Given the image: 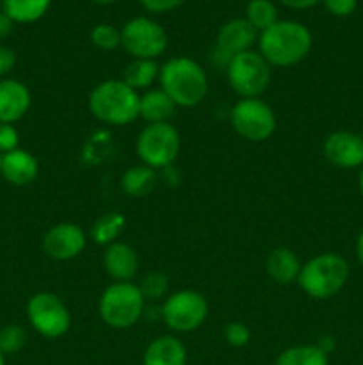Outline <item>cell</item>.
Masks as SVG:
<instances>
[{
  "instance_id": "6da1fadb",
  "label": "cell",
  "mask_w": 363,
  "mask_h": 365,
  "mask_svg": "<svg viewBox=\"0 0 363 365\" xmlns=\"http://www.w3.org/2000/svg\"><path fill=\"white\" fill-rule=\"evenodd\" d=\"M258 52L270 66L288 68L301 63L313 45L312 32L294 20H278L258 34Z\"/></svg>"
},
{
  "instance_id": "7a4b0ae2",
  "label": "cell",
  "mask_w": 363,
  "mask_h": 365,
  "mask_svg": "<svg viewBox=\"0 0 363 365\" xmlns=\"http://www.w3.org/2000/svg\"><path fill=\"white\" fill-rule=\"evenodd\" d=\"M160 89L178 107H194L209 93V78L199 63L191 57H173L160 66Z\"/></svg>"
},
{
  "instance_id": "3957f363",
  "label": "cell",
  "mask_w": 363,
  "mask_h": 365,
  "mask_svg": "<svg viewBox=\"0 0 363 365\" xmlns=\"http://www.w3.org/2000/svg\"><path fill=\"white\" fill-rule=\"evenodd\" d=\"M141 96L120 78H109L96 86L89 95V110L107 125H128L139 118Z\"/></svg>"
},
{
  "instance_id": "277c9868",
  "label": "cell",
  "mask_w": 363,
  "mask_h": 365,
  "mask_svg": "<svg viewBox=\"0 0 363 365\" xmlns=\"http://www.w3.org/2000/svg\"><path fill=\"white\" fill-rule=\"evenodd\" d=\"M349 262L338 253H320L301 266L298 284L313 299H330L345 287Z\"/></svg>"
},
{
  "instance_id": "5b68a950",
  "label": "cell",
  "mask_w": 363,
  "mask_h": 365,
  "mask_svg": "<svg viewBox=\"0 0 363 365\" xmlns=\"http://www.w3.org/2000/svg\"><path fill=\"white\" fill-rule=\"evenodd\" d=\"M144 296L132 282H116L102 292L98 312L103 323L114 330L132 328L144 312Z\"/></svg>"
},
{
  "instance_id": "8992f818",
  "label": "cell",
  "mask_w": 363,
  "mask_h": 365,
  "mask_svg": "<svg viewBox=\"0 0 363 365\" xmlns=\"http://www.w3.org/2000/svg\"><path fill=\"white\" fill-rule=\"evenodd\" d=\"M270 64L255 50L238 53L224 68L231 89L241 98H260L267 91L273 77Z\"/></svg>"
},
{
  "instance_id": "52a82bcc",
  "label": "cell",
  "mask_w": 363,
  "mask_h": 365,
  "mask_svg": "<svg viewBox=\"0 0 363 365\" xmlns=\"http://www.w3.org/2000/svg\"><path fill=\"white\" fill-rule=\"evenodd\" d=\"M180 146V134L171 123L146 125L135 141L139 159L153 170H167L177 160Z\"/></svg>"
},
{
  "instance_id": "ba28073f",
  "label": "cell",
  "mask_w": 363,
  "mask_h": 365,
  "mask_svg": "<svg viewBox=\"0 0 363 365\" xmlns=\"http://www.w3.org/2000/svg\"><path fill=\"white\" fill-rule=\"evenodd\" d=\"M121 46L132 59H153L167 48V32L159 21L148 16H135L121 29Z\"/></svg>"
},
{
  "instance_id": "9c48e42d",
  "label": "cell",
  "mask_w": 363,
  "mask_h": 365,
  "mask_svg": "<svg viewBox=\"0 0 363 365\" xmlns=\"http://www.w3.org/2000/svg\"><path fill=\"white\" fill-rule=\"evenodd\" d=\"M233 130L253 143L267 141L276 130V116L260 98H241L230 110Z\"/></svg>"
},
{
  "instance_id": "30bf717a",
  "label": "cell",
  "mask_w": 363,
  "mask_h": 365,
  "mask_svg": "<svg viewBox=\"0 0 363 365\" xmlns=\"http://www.w3.org/2000/svg\"><path fill=\"white\" fill-rule=\"evenodd\" d=\"M27 319L31 327L46 339L63 337L71 324L70 310L53 292H38L28 299Z\"/></svg>"
},
{
  "instance_id": "8fae6325",
  "label": "cell",
  "mask_w": 363,
  "mask_h": 365,
  "mask_svg": "<svg viewBox=\"0 0 363 365\" xmlns=\"http://www.w3.org/2000/svg\"><path fill=\"white\" fill-rule=\"evenodd\" d=\"M160 314L169 330L189 334L205 323L209 316V303L205 296L196 291H178L164 302Z\"/></svg>"
},
{
  "instance_id": "7c38bea8",
  "label": "cell",
  "mask_w": 363,
  "mask_h": 365,
  "mask_svg": "<svg viewBox=\"0 0 363 365\" xmlns=\"http://www.w3.org/2000/svg\"><path fill=\"white\" fill-rule=\"evenodd\" d=\"M256 41H258V32L246 21V18H233V20L226 21L217 31L216 43H214V66L224 70L228 63L238 53L253 50V45Z\"/></svg>"
},
{
  "instance_id": "4fadbf2b",
  "label": "cell",
  "mask_w": 363,
  "mask_h": 365,
  "mask_svg": "<svg viewBox=\"0 0 363 365\" xmlns=\"http://www.w3.org/2000/svg\"><path fill=\"white\" fill-rule=\"evenodd\" d=\"M327 163L342 170H354L363 166V138L356 132H331L322 145Z\"/></svg>"
},
{
  "instance_id": "5bb4252c",
  "label": "cell",
  "mask_w": 363,
  "mask_h": 365,
  "mask_svg": "<svg viewBox=\"0 0 363 365\" xmlns=\"http://www.w3.org/2000/svg\"><path fill=\"white\" fill-rule=\"evenodd\" d=\"M85 234L78 225L59 223L50 228L43 237V250L52 260L77 259L85 248Z\"/></svg>"
},
{
  "instance_id": "9a60e30c",
  "label": "cell",
  "mask_w": 363,
  "mask_h": 365,
  "mask_svg": "<svg viewBox=\"0 0 363 365\" xmlns=\"http://www.w3.org/2000/svg\"><path fill=\"white\" fill-rule=\"evenodd\" d=\"M31 91L16 78L0 81V121L14 125L31 109Z\"/></svg>"
},
{
  "instance_id": "2e32d148",
  "label": "cell",
  "mask_w": 363,
  "mask_h": 365,
  "mask_svg": "<svg viewBox=\"0 0 363 365\" xmlns=\"http://www.w3.org/2000/svg\"><path fill=\"white\" fill-rule=\"evenodd\" d=\"M39 173V164L36 157L27 150L16 148L2 155L0 164V175L16 187H25L32 184Z\"/></svg>"
},
{
  "instance_id": "e0dca14e",
  "label": "cell",
  "mask_w": 363,
  "mask_h": 365,
  "mask_svg": "<svg viewBox=\"0 0 363 365\" xmlns=\"http://www.w3.org/2000/svg\"><path fill=\"white\" fill-rule=\"evenodd\" d=\"M105 273L116 282H132L137 274L139 257L135 250L127 242H112L103 252Z\"/></svg>"
},
{
  "instance_id": "ac0fdd59",
  "label": "cell",
  "mask_w": 363,
  "mask_h": 365,
  "mask_svg": "<svg viewBox=\"0 0 363 365\" xmlns=\"http://www.w3.org/2000/svg\"><path fill=\"white\" fill-rule=\"evenodd\" d=\"M187 349L180 339L173 335H160L152 341L142 356V365H185Z\"/></svg>"
},
{
  "instance_id": "d6986e66",
  "label": "cell",
  "mask_w": 363,
  "mask_h": 365,
  "mask_svg": "<svg viewBox=\"0 0 363 365\" xmlns=\"http://www.w3.org/2000/svg\"><path fill=\"white\" fill-rule=\"evenodd\" d=\"M301 266L298 255L288 248L273 250L265 260L267 274L280 285H290L298 282Z\"/></svg>"
},
{
  "instance_id": "ffe728a7",
  "label": "cell",
  "mask_w": 363,
  "mask_h": 365,
  "mask_svg": "<svg viewBox=\"0 0 363 365\" xmlns=\"http://www.w3.org/2000/svg\"><path fill=\"white\" fill-rule=\"evenodd\" d=\"M177 103L162 89H149L144 95H141L139 116L144 121H148V125L169 123V120L177 113Z\"/></svg>"
},
{
  "instance_id": "44dd1931",
  "label": "cell",
  "mask_w": 363,
  "mask_h": 365,
  "mask_svg": "<svg viewBox=\"0 0 363 365\" xmlns=\"http://www.w3.org/2000/svg\"><path fill=\"white\" fill-rule=\"evenodd\" d=\"M157 182H159L157 170L146 166V164H139V166H132L125 171L121 177V189L125 195L132 196V198H144L155 189Z\"/></svg>"
},
{
  "instance_id": "7402d4cb",
  "label": "cell",
  "mask_w": 363,
  "mask_h": 365,
  "mask_svg": "<svg viewBox=\"0 0 363 365\" xmlns=\"http://www.w3.org/2000/svg\"><path fill=\"white\" fill-rule=\"evenodd\" d=\"M0 6L14 24H34L48 13L52 0H0Z\"/></svg>"
},
{
  "instance_id": "603a6c76",
  "label": "cell",
  "mask_w": 363,
  "mask_h": 365,
  "mask_svg": "<svg viewBox=\"0 0 363 365\" xmlns=\"http://www.w3.org/2000/svg\"><path fill=\"white\" fill-rule=\"evenodd\" d=\"M160 66L153 59H132L123 71L121 81L139 93V89H148L159 78Z\"/></svg>"
},
{
  "instance_id": "cb8c5ba5",
  "label": "cell",
  "mask_w": 363,
  "mask_h": 365,
  "mask_svg": "<svg viewBox=\"0 0 363 365\" xmlns=\"http://www.w3.org/2000/svg\"><path fill=\"white\" fill-rule=\"evenodd\" d=\"M274 365H330V360L315 344H302L281 351L274 360Z\"/></svg>"
},
{
  "instance_id": "d4e9b609",
  "label": "cell",
  "mask_w": 363,
  "mask_h": 365,
  "mask_svg": "<svg viewBox=\"0 0 363 365\" xmlns=\"http://www.w3.org/2000/svg\"><path fill=\"white\" fill-rule=\"evenodd\" d=\"M125 223V216L121 212H107L103 216H100L98 220L95 221L91 228V237L96 245H102V246H109L112 242L117 241V237L121 235L123 232Z\"/></svg>"
},
{
  "instance_id": "484cf974",
  "label": "cell",
  "mask_w": 363,
  "mask_h": 365,
  "mask_svg": "<svg viewBox=\"0 0 363 365\" xmlns=\"http://www.w3.org/2000/svg\"><path fill=\"white\" fill-rule=\"evenodd\" d=\"M244 18L258 34L265 29L273 27L280 20L278 18V7L270 0H249L248 6H246Z\"/></svg>"
},
{
  "instance_id": "4316f807",
  "label": "cell",
  "mask_w": 363,
  "mask_h": 365,
  "mask_svg": "<svg viewBox=\"0 0 363 365\" xmlns=\"http://www.w3.org/2000/svg\"><path fill=\"white\" fill-rule=\"evenodd\" d=\"M137 287L144 299H160L166 296L167 289H169V278L160 271H149L141 278V284Z\"/></svg>"
},
{
  "instance_id": "83f0119b",
  "label": "cell",
  "mask_w": 363,
  "mask_h": 365,
  "mask_svg": "<svg viewBox=\"0 0 363 365\" xmlns=\"http://www.w3.org/2000/svg\"><path fill=\"white\" fill-rule=\"evenodd\" d=\"M91 43L100 50H114L121 46V29H116L110 24H98L93 27Z\"/></svg>"
},
{
  "instance_id": "f1b7e54d",
  "label": "cell",
  "mask_w": 363,
  "mask_h": 365,
  "mask_svg": "<svg viewBox=\"0 0 363 365\" xmlns=\"http://www.w3.org/2000/svg\"><path fill=\"white\" fill-rule=\"evenodd\" d=\"M27 342V334L18 324H7L0 330V353L2 355H14L21 351Z\"/></svg>"
},
{
  "instance_id": "f546056e",
  "label": "cell",
  "mask_w": 363,
  "mask_h": 365,
  "mask_svg": "<svg viewBox=\"0 0 363 365\" xmlns=\"http://www.w3.org/2000/svg\"><path fill=\"white\" fill-rule=\"evenodd\" d=\"M224 339L233 348H244L251 341V330L244 323L233 321V323H228L226 328H224Z\"/></svg>"
},
{
  "instance_id": "4dcf8cb0",
  "label": "cell",
  "mask_w": 363,
  "mask_h": 365,
  "mask_svg": "<svg viewBox=\"0 0 363 365\" xmlns=\"http://www.w3.org/2000/svg\"><path fill=\"white\" fill-rule=\"evenodd\" d=\"M18 145H20V134L14 128V125L0 121V155L13 152L18 148Z\"/></svg>"
},
{
  "instance_id": "1f68e13d",
  "label": "cell",
  "mask_w": 363,
  "mask_h": 365,
  "mask_svg": "<svg viewBox=\"0 0 363 365\" xmlns=\"http://www.w3.org/2000/svg\"><path fill=\"white\" fill-rule=\"evenodd\" d=\"M322 4L327 13L338 18L349 16L358 7V0H322Z\"/></svg>"
},
{
  "instance_id": "d6a6232c",
  "label": "cell",
  "mask_w": 363,
  "mask_h": 365,
  "mask_svg": "<svg viewBox=\"0 0 363 365\" xmlns=\"http://www.w3.org/2000/svg\"><path fill=\"white\" fill-rule=\"evenodd\" d=\"M139 2H141V6L144 7L148 13L164 14V13H171V11L184 6L185 0H139Z\"/></svg>"
},
{
  "instance_id": "836d02e7",
  "label": "cell",
  "mask_w": 363,
  "mask_h": 365,
  "mask_svg": "<svg viewBox=\"0 0 363 365\" xmlns=\"http://www.w3.org/2000/svg\"><path fill=\"white\" fill-rule=\"evenodd\" d=\"M16 64V53L13 48L6 45H0V77L9 73Z\"/></svg>"
},
{
  "instance_id": "e575fe53",
  "label": "cell",
  "mask_w": 363,
  "mask_h": 365,
  "mask_svg": "<svg viewBox=\"0 0 363 365\" xmlns=\"http://www.w3.org/2000/svg\"><path fill=\"white\" fill-rule=\"evenodd\" d=\"M283 6L290 7V9H295V11H305V9H312V7H315L317 4H320L322 0H280Z\"/></svg>"
},
{
  "instance_id": "d590c367",
  "label": "cell",
  "mask_w": 363,
  "mask_h": 365,
  "mask_svg": "<svg viewBox=\"0 0 363 365\" xmlns=\"http://www.w3.org/2000/svg\"><path fill=\"white\" fill-rule=\"evenodd\" d=\"M13 27H14V21L11 20V18L7 16L2 9H0V41H2V39H6L7 36L13 32Z\"/></svg>"
},
{
  "instance_id": "8d00e7d4",
  "label": "cell",
  "mask_w": 363,
  "mask_h": 365,
  "mask_svg": "<svg viewBox=\"0 0 363 365\" xmlns=\"http://www.w3.org/2000/svg\"><path fill=\"white\" fill-rule=\"evenodd\" d=\"M315 346L320 349V351H324L326 355H330V353L335 349V339L331 337V335H320L319 342H317Z\"/></svg>"
},
{
  "instance_id": "74e56055",
  "label": "cell",
  "mask_w": 363,
  "mask_h": 365,
  "mask_svg": "<svg viewBox=\"0 0 363 365\" xmlns=\"http://www.w3.org/2000/svg\"><path fill=\"white\" fill-rule=\"evenodd\" d=\"M356 257H358V262L363 266V228L359 232L358 239H356Z\"/></svg>"
},
{
  "instance_id": "f35d334b",
  "label": "cell",
  "mask_w": 363,
  "mask_h": 365,
  "mask_svg": "<svg viewBox=\"0 0 363 365\" xmlns=\"http://www.w3.org/2000/svg\"><path fill=\"white\" fill-rule=\"evenodd\" d=\"M358 185H359V195L363 198V166L359 168V178H358Z\"/></svg>"
},
{
  "instance_id": "ab89813d",
  "label": "cell",
  "mask_w": 363,
  "mask_h": 365,
  "mask_svg": "<svg viewBox=\"0 0 363 365\" xmlns=\"http://www.w3.org/2000/svg\"><path fill=\"white\" fill-rule=\"evenodd\" d=\"M91 2L98 4V6H109V4H114V2H120V0H91Z\"/></svg>"
},
{
  "instance_id": "60d3db41",
  "label": "cell",
  "mask_w": 363,
  "mask_h": 365,
  "mask_svg": "<svg viewBox=\"0 0 363 365\" xmlns=\"http://www.w3.org/2000/svg\"><path fill=\"white\" fill-rule=\"evenodd\" d=\"M0 365H6V355H2V353H0Z\"/></svg>"
},
{
  "instance_id": "b9f144b4",
  "label": "cell",
  "mask_w": 363,
  "mask_h": 365,
  "mask_svg": "<svg viewBox=\"0 0 363 365\" xmlns=\"http://www.w3.org/2000/svg\"><path fill=\"white\" fill-rule=\"evenodd\" d=\"M359 135H362V138H363V127H362V134H359Z\"/></svg>"
},
{
  "instance_id": "7bdbcfd3",
  "label": "cell",
  "mask_w": 363,
  "mask_h": 365,
  "mask_svg": "<svg viewBox=\"0 0 363 365\" xmlns=\"http://www.w3.org/2000/svg\"><path fill=\"white\" fill-rule=\"evenodd\" d=\"M0 164H2V155H0Z\"/></svg>"
}]
</instances>
